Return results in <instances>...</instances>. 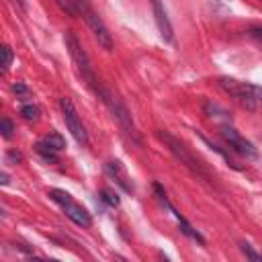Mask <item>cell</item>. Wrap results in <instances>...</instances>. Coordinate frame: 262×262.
Wrapping results in <instances>:
<instances>
[{"label": "cell", "mask_w": 262, "mask_h": 262, "mask_svg": "<svg viewBox=\"0 0 262 262\" xmlns=\"http://www.w3.org/2000/svg\"><path fill=\"white\" fill-rule=\"evenodd\" d=\"M39 106L37 104H23L20 106V115L27 119V121H37L39 119Z\"/></svg>", "instance_id": "2e32d148"}, {"label": "cell", "mask_w": 262, "mask_h": 262, "mask_svg": "<svg viewBox=\"0 0 262 262\" xmlns=\"http://www.w3.org/2000/svg\"><path fill=\"white\" fill-rule=\"evenodd\" d=\"M98 98L106 104V108L111 111V115H113V119L119 123V127H121L135 143H139V135H137L135 123H133V119H131V115H129V111H127V106L123 104V100H121L113 90H108L106 86L102 88V92H100Z\"/></svg>", "instance_id": "277c9868"}, {"label": "cell", "mask_w": 262, "mask_h": 262, "mask_svg": "<svg viewBox=\"0 0 262 262\" xmlns=\"http://www.w3.org/2000/svg\"><path fill=\"white\" fill-rule=\"evenodd\" d=\"M154 190H156V196H158V201H160V203H162V205H164V207H166V209L172 213V217L176 219V223H178L180 231H182L184 235L192 237L194 242H199V244H205V237H203V235H201V233H199V231H196V229H194V227H192V225H190V223H188V221H186V219H184V217H182V215H180V213H178V211L172 207V203L168 201V196H166L164 188H162L158 182L154 184Z\"/></svg>", "instance_id": "9c48e42d"}, {"label": "cell", "mask_w": 262, "mask_h": 262, "mask_svg": "<svg viewBox=\"0 0 262 262\" xmlns=\"http://www.w3.org/2000/svg\"><path fill=\"white\" fill-rule=\"evenodd\" d=\"M106 174H108L111 178H115L117 184H121V188H123L125 192H133V184L129 182V176L125 174L121 162H117V160H115V162H108V164H106Z\"/></svg>", "instance_id": "8fae6325"}, {"label": "cell", "mask_w": 262, "mask_h": 262, "mask_svg": "<svg viewBox=\"0 0 262 262\" xmlns=\"http://www.w3.org/2000/svg\"><path fill=\"white\" fill-rule=\"evenodd\" d=\"M12 90H14L16 94H25V92H29V88H27L25 84H20V82H16V84L12 86Z\"/></svg>", "instance_id": "603a6c76"}, {"label": "cell", "mask_w": 262, "mask_h": 262, "mask_svg": "<svg viewBox=\"0 0 262 262\" xmlns=\"http://www.w3.org/2000/svg\"><path fill=\"white\" fill-rule=\"evenodd\" d=\"M59 108H61L66 127H68V131L72 133V137H74L82 147H86V145H88V133H86V127H84V123H82V119H80V115H78L74 102H72L68 96H63V98L59 100Z\"/></svg>", "instance_id": "52a82bcc"}, {"label": "cell", "mask_w": 262, "mask_h": 262, "mask_svg": "<svg viewBox=\"0 0 262 262\" xmlns=\"http://www.w3.org/2000/svg\"><path fill=\"white\" fill-rule=\"evenodd\" d=\"M219 133H221V137H223V141L235 151V154H242V156H246V158H256L258 156V149L246 139V137H242L229 123H225V125H221V129H219Z\"/></svg>", "instance_id": "ba28073f"}, {"label": "cell", "mask_w": 262, "mask_h": 262, "mask_svg": "<svg viewBox=\"0 0 262 262\" xmlns=\"http://www.w3.org/2000/svg\"><path fill=\"white\" fill-rule=\"evenodd\" d=\"M100 194H102V201H104L108 207H117V205H119V196H117L115 190H111V188H102Z\"/></svg>", "instance_id": "ac0fdd59"}, {"label": "cell", "mask_w": 262, "mask_h": 262, "mask_svg": "<svg viewBox=\"0 0 262 262\" xmlns=\"http://www.w3.org/2000/svg\"><path fill=\"white\" fill-rule=\"evenodd\" d=\"M2 184H8V174L6 172H2Z\"/></svg>", "instance_id": "cb8c5ba5"}, {"label": "cell", "mask_w": 262, "mask_h": 262, "mask_svg": "<svg viewBox=\"0 0 262 262\" xmlns=\"http://www.w3.org/2000/svg\"><path fill=\"white\" fill-rule=\"evenodd\" d=\"M239 250L246 254V258H250V260H254V262H262V254H258L248 242H239Z\"/></svg>", "instance_id": "e0dca14e"}, {"label": "cell", "mask_w": 262, "mask_h": 262, "mask_svg": "<svg viewBox=\"0 0 262 262\" xmlns=\"http://www.w3.org/2000/svg\"><path fill=\"white\" fill-rule=\"evenodd\" d=\"M63 39H66V47H68V51H70V55H72V59H74V63H76V68H78L82 80L88 84V88H90L96 96H100V92H102L104 86H102L100 80L96 78L94 68H92V61H90L88 53L84 51V47L80 45L78 37L74 35V31H66Z\"/></svg>", "instance_id": "6da1fadb"}, {"label": "cell", "mask_w": 262, "mask_h": 262, "mask_svg": "<svg viewBox=\"0 0 262 262\" xmlns=\"http://www.w3.org/2000/svg\"><path fill=\"white\" fill-rule=\"evenodd\" d=\"M149 4H151L154 18H156V25H158V31H160L162 39L168 41V43H172V39H174V37H172V23H170V18H168V12H166L162 0H149Z\"/></svg>", "instance_id": "30bf717a"}, {"label": "cell", "mask_w": 262, "mask_h": 262, "mask_svg": "<svg viewBox=\"0 0 262 262\" xmlns=\"http://www.w3.org/2000/svg\"><path fill=\"white\" fill-rule=\"evenodd\" d=\"M0 131H2V137H4V139H10V137H12V131H14L12 121L4 117V119L0 121Z\"/></svg>", "instance_id": "ffe728a7"}, {"label": "cell", "mask_w": 262, "mask_h": 262, "mask_svg": "<svg viewBox=\"0 0 262 262\" xmlns=\"http://www.w3.org/2000/svg\"><path fill=\"white\" fill-rule=\"evenodd\" d=\"M250 35L256 37V39H262V25H254V27H250Z\"/></svg>", "instance_id": "44dd1931"}, {"label": "cell", "mask_w": 262, "mask_h": 262, "mask_svg": "<svg viewBox=\"0 0 262 262\" xmlns=\"http://www.w3.org/2000/svg\"><path fill=\"white\" fill-rule=\"evenodd\" d=\"M74 6H76L78 16H82V18L86 20V25L90 27V31H92V35L96 37L98 45H100L102 49L111 51V49H113V37H111V33H108L106 25L102 23V18H100V16L96 14V10L90 6V2H88V0H74Z\"/></svg>", "instance_id": "5b68a950"}, {"label": "cell", "mask_w": 262, "mask_h": 262, "mask_svg": "<svg viewBox=\"0 0 262 262\" xmlns=\"http://www.w3.org/2000/svg\"><path fill=\"white\" fill-rule=\"evenodd\" d=\"M43 141H45V143H47L49 147H53L55 151H61V149L66 147V139H63V137H61V135H59L57 131L49 133V135H47V137H45Z\"/></svg>", "instance_id": "5bb4252c"}, {"label": "cell", "mask_w": 262, "mask_h": 262, "mask_svg": "<svg viewBox=\"0 0 262 262\" xmlns=\"http://www.w3.org/2000/svg\"><path fill=\"white\" fill-rule=\"evenodd\" d=\"M14 2H16V4H18L23 10H25V0H14Z\"/></svg>", "instance_id": "d4e9b609"}, {"label": "cell", "mask_w": 262, "mask_h": 262, "mask_svg": "<svg viewBox=\"0 0 262 262\" xmlns=\"http://www.w3.org/2000/svg\"><path fill=\"white\" fill-rule=\"evenodd\" d=\"M158 137L164 141V145L170 149V154H174V158L180 162V164H184L192 174H196L199 178H203V180H209V174H207V170H205V166L196 160V156L186 147V143L184 141H180L178 137H174L172 133H168V131H158Z\"/></svg>", "instance_id": "3957f363"}, {"label": "cell", "mask_w": 262, "mask_h": 262, "mask_svg": "<svg viewBox=\"0 0 262 262\" xmlns=\"http://www.w3.org/2000/svg\"><path fill=\"white\" fill-rule=\"evenodd\" d=\"M201 139H203V141H205V143H207V145H209V147H211L213 151H217V154H219V156H221V158H223V160L227 162V166H231V168H235V170H239V166H237V164H235V162H233V160L229 158V154H227L225 149H221L219 145H215V143H211V141H209L207 137H203V135H201Z\"/></svg>", "instance_id": "9a60e30c"}, {"label": "cell", "mask_w": 262, "mask_h": 262, "mask_svg": "<svg viewBox=\"0 0 262 262\" xmlns=\"http://www.w3.org/2000/svg\"><path fill=\"white\" fill-rule=\"evenodd\" d=\"M205 113L213 119V121H219L221 125H225V123H229L231 121V117H229V113L225 111V108H221L219 104H215V102H205Z\"/></svg>", "instance_id": "7c38bea8"}, {"label": "cell", "mask_w": 262, "mask_h": 262, "mask_svg": "<svg viewBox=\"0 0 262 262\" xmlns=\"http://www.w3.org/2000/svg\"><path fill=\"white\" fill-rule=\"evenodd\" d=\"M6 158H8V160H14V162H23V156H20V151H14V149H8Z\"/></svg>", "instance_id": "7402d4cb"}, {"label": "cell", "mask_w": 262, "mask_h": 262, "mask_svg": "<svg viewBox=\"0 0 262 262\" xmlns=\"http://www.w3.org/2000/svg\"><path fill=\"white\" fill-rule=\"evenodd\" d=\"M10 63H12V49H10L8 45H4V47H2V74L8 72Z\"/></svg>", "instance_id": "d6986e66"}, {"label": "cell", "mask_w": 262, "mask_h": 262, "mask_svg": "<svg viewBox=\"0 0 262 262\" xmlns=\"http://www.w3.org/2000/svg\"><path fill=\"white\" fill-rule=\"evenodd\" d=\"M260 2H262V0H260Z\"/></svg>", "instance_id": "484cf974"}, {"label": "cell", "mask_w": 262, "mask_h": 262, "mask_svg": "<svg viewBox=\"0 0 262 262\" xmlns=\"http://www.w3.org/2000/svg\"><path fill=\"white\" fill-rule=\"evenodd\" d=\"M219 86L231 98H235L244 108H248V111H256L258 108V100L262 98V88L260 86H254V84H248V82H239V80L229 78V76H221L219 78Z\"/></svg>", "instance_id": "7a4b0ae2"}, {"label": "cell", "mask_w": 262, "mask_h": 262, "mask_svg": "<svg viewBox=\"0 0 262 262\" xmlns=\"http://www.w3.org/2000/svg\"><path fill=\"white\" fill-rule=\"evenodd\" d=\"M49 196H51L53 203H57V205L61 207V211L66 213V217H68L72 223H76V225H80V227H92V217H90V213H88L80 203H76L70 192H66V190H61V188H51V190H49Z\"/></svg>", "instance_id": "8992f818"}, {"label": "cell", "mask_w": 262, "mask_h": 262, "mask_svg": "<svg viewBox=\"0 0 262 262\" xmlns=\"http://www.w3.org/2000/svg\"><path fill=\"white\" fill-rule=\"evenodd\" d=\"M35 151L45 160V162H49V164H57V151L53 149V147H49L45 141H39V143H35Z\"/></svg>", "instance_id": "4fadbf2b"}]
</instances>
